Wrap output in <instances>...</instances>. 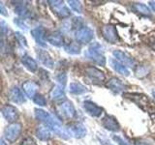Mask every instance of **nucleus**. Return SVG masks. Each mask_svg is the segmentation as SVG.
<instances>
[{
    "instance_id": "nucleus-34",
    "label": "nucleus",
    "mask_w": 155,
    "mask_h": 145,
    "mask_svg": "<svg viewBox=\"0 0 155 145\" xmlns=\"http://www.w3.org/2000/svg\"><path fill=\"white\" fill-rule=\"evenodd\" d=\"M113 139L116 143H118V145H130L128 141H126L125 139H123L121 137H119V135H114Z\"/></svg>"
},
{
    "instance_id": "nucleus-40",
    "label": "nucleus",
    "mask_w": 155,
    "mask_h": 145,
    "mask_svg": "<svg viewBox=\"0 0 155 145\" xmlns=\"http://www.w3.org/2000/svg\"><path fill=\"white\" fill-rule=\"evenodd\" d=\"M150 47H151V48H152V50L155 52V42H153V43L151 44V45H150Z\"/></svg>"
},
{
    "instance_id": "nucleus-16",
    "label": "nucleus",
    "mask_w": 155,
    "mask_h": 145,
    "mask_svg": "<svg viewBox=\"0 0 155 145\" xmlns=\"http://www.w3.org/2000/svg\"><path fill=\"white\" fill-rule=\"evenodd\" d=\"M59 108L61 110L62 114L67 118L73 119L76 116V109L75 106L73 105V104L69 101H65L60 105Z\"/></svg>"
},
{
    "instance_id": "nucleus-23",
    "label": "nucleus",
    "mask_w": 155,
    "mask_h": 145,
    "mask_svg": "<svg viewBox=\"0 0 155 145\" xmlns=\"http://www.w3.org/2000/svg\"><path fill=\"white\" fill-rule=\"evenodd\" d=\"M21 63L23 64V66L28 69L30 72H36L38 69V65H37V62L33 59L31 56H29L27 54L23 55L21 57Z\"/></svg>"
},
{
    "instance_id": "nucleus-32",
    "label": "nucleus",
    "mask_w": 155,
    "mask_h": 145,
    "mask_svg": "<svg viewBox=\"0 0 155 145\" xmlns=\"http://www.w3.org/2000/svg\"><path fill=\"white\" fill-rule=\"evenodd\" d=\"M97 139L99 140V142L101 143V145H114L113 143L110 142V140L109 138H107L104 134H98V135H97Z\"/></svg>"
},
{
    "instance_id": "nucleus-37",
    "label": "nucleus",
    "mask_w": 155,
    "mask_h": 145,
    "mask_svg": "<svg viewBox=\"0 0 155 145\" xmlns=\"http://www.w3.org/2000/svg\"><path fill=\"white\" fill-rule=\"evenodd\" d=\"M0 14H2V16H4V17H8L7 9L4 6V4L2 2H0Z\"/></svg>"
},
{
    "instance_id": "nucleus-13",
    "label": "nucleus",
    "mask_w": 155,
    "mask_h": 145,
    "mask_svg": "<svg viewBox=\"0 0 155 145\" xmlns=\"http://www.w3.org/2000/svg\"><path fill=\"white\" fill-rule=\"evenodd\" d=\"M113 54L114 56V59H116L117 61H119L120 63H122L123 65H125L126 67H134L135 65V61L131 56H129L127 53H125L122 50H114L113 52Z\"/></svg>"
},
{
    "instance_id": "nucleus-28",
    "label": "nucleus",
    "mask_w": 155,
    "mask_h": 145,
    "mask_svg": "<svg viewBox=\"0 0 155 145\" xmlns=\"http://www.w3.org/2000/svg\"><path fill=\"white\" fill-rule=\"evenodd\" d=\"M150 72V69L147 66H138L136 67L135 69V75L137 76L140 79H143V77L147 76Z\"/></svg>"
},
{
    "instance_id": "nucleus-9",
    "label": "nucleus",
    "mask_w": 155,
    "mask_h": 145,
    "mask_svg": "<svg viewBox=\"0 0 155 145\" xmlns=\"http://www.w3.org/2000/svg\"><path fill=\"white\" fill-rule=\"evenodd\" d=\"M85 74L92 81L97 83H101L105 80L104 72L96 67H87L85 69Z\"/></svg>"
},
{
    "instance_id": "nucleus-1",
    "label": "nucleus",
    "mask_w": 155,
    "mask_h": 145,
    "mask_svg": "<svg viewBox=\"0 0 155 145\" xmlns=\"http://www.w3.org/2000/svg\"><path fill=\"white\" fill-rule=\"evenodd\" d=\"M35 117L38 121H40L43 124L46 125V127H48L51 130L54 132L56 134H58L59 137L63 138H68V134L67 130H65L62 127V125L57 119H55L51 114H50L47 111L36 108L35 109Z\"/></svg>"
},
{
    "instance_id": "nucleus-33",
    "label": "nucleus",
    "mask_w": 155,
    "mask_h": 145,
    "mask_svg": "<svg viewBox=\"0 0 155 145\" xmlns=\"http://www.w3.org/2000/svg\"><path fill=\"white\" fill-rule=\"evenodd\" d=\"M81 24H82V18H74L72 21V25L74 26L75 28L80 29L81 28Z\"/></svg>"
},
{
    "instance_id": "nucleus-35",
    "label": "nucleus",
    "mask_w": 155,
    "mask_h": 145,
    "mask_svg": "<svg viewBox=\"0 0 155 145\" xmlns=\"http://www.w3.org/2000/svg\"><path fill=\"white\" fill-rule=\"evenodd\" d=\"M14 22L16 23L18 27H21V29H24V30H26L27 29V25L25 24V22H24V21L22 18H15Z\"/></svg>"
},
{
    "instance_id": "nucleus-38",
    "label": "nucleus",
    "mask_w": 155,
    "mask_h": 145,
    "mask_svg": "<svg viewBox=\"0 0 155 145\" xmlns=\"http://www.w3.org/2000/svg\"><path fill=\"white\" fill-rule=\"evenodd\" d=\"M148 4H149V7L151 8L152 11L155 13V1H149Z\"/></svg>"
},
{
    "instance_id": "nucleus-21",
    "label": "nucleus",
    "mask_w": 155,
    "mask_h": 145,
    "mask_svg": "<svg viewBox=\"0 0 155 145\" xmlns=\"http://www.w3.org/2000/svg\"><path fill=\"white\" fill-rule=\"evenodd\" d=\"M64 88H65L64 85H61V84L55 85L51 90V92H50L51 99V100H54V101L62 100L65 97V90H64Z\"/></svg>"
},
{
    "instance_id": "nucleus-31",
    "label": "nucleus",
    "mask_w": 155,
    "mask_h": 145,
    "mask_svg": "<svg viewBox=\"0 0 155 145\" xmlns=\"http://www.w3.org/2000/svg\"><path fill=\"white\" fill-rule=\"evenodd\" d=\"M16 38H17V41L18 42V44L23 47H27V42H26V39L24 38L23 35H21L19 32H16Z\"/></svg>"
},
{
    "instance_id": "nucleus-7",
    "label": "nucleus",
    "mask_w": 155,
    "mask_h": 145,
    "mask_svg": "<svg viewBox=\"0 0 155 145\" xmlns=\"http://www.w3.org/2000/svg\"><path fill=\"white\" fill-rule=\"evenodd\" d=\"M102 35L104 39L110 44H115L118 41V33L116 28L111 24H106L102 27Z\"/></svg>"
},
{
    "instance_id": "nucleus-24",
    "label": "nucleus",
    "mask_w": 155,
    "mask_h": 145,
    "mask_svg": "<svg viewBox=\"0 0 155 145\" xmlns=\"http://www.w3.org/2000/svg\"><path fill=\"white\" fill-rule=\"evenodd\" d=\"M15 11L22 18L30 17V10L27 8V5L25 4V2H18L16 8H15Z\"/></svg>"
},
{
    "instance_id": "nucleus-20",
    "label": "nucleus",
    "mask_w": 155,
    "mask_h": 145,
    "mask_svg": "<svg viewBox=\"0 0 155 145\" xmlns=\"http://www.w3.org/2000/svg\"><path fill=\"white\" fill-rule=\"evenodd\" d=\"M37 56L39 58V60L42 63L44 66H46L47 68H50V69H52L53 66H54V62H53L52 58L51 57V55L45 50H39L37 52Z\"/></svg>"
},
{
    "instance_id": "nucleus-25",
    "label": "nucleus",
    "mask_w": 155,
    "mask_h": 145,
    "mask_svg": "<svg viewBox=\"0 0 155 145\" xmlns=\"http://www.w3.org/2000/svg\"><path fill=\"white\" fill-rule=\"evenodd\" d=\"M69 91L71 94L81 95V94H84L87 91V89L84 85H82L80 82H72L69 86Z\"/></svg>"
},
{
    "instance_id": "nucleus-22",
    "label": "nucleus",
    "mask_w": 155,
    "mask_h": 145,
    "mask_svg": "<svg viewBox=\"0 0 155 145\" xmlns=\"http://www.w3.org/2000/svg\"><path fill=\"white\" fill-rule=\"evenodd\" d=\"M36 135L40 140L48 141V140H50L51 137V132L48 127H46V126H40V127H38V129L36 130Z\"/></svg>"
},
{
    "instance_id": "nucleus-17",
    "label": "nucleus",
    "mask_w": 155,
    "mask_h": 145,
    "mask_svg": "<svg viewBox=\"0 0 155 145\" xmlns=\"http://www.w3.org/2000/svg\"><path fill=\"white\" fill-rule=\"evenodd\" d=\"M22 90L28 98L33 99L34 97L37 95L36 93H37V90H38V84L35 81H32V80L25 81L22 84Z\"/></svg>"
},
{
    "instance_id": "nucleus-36",
    "label": "nucleus",
    "mask_w": 155,
    "mask_h": 145,
    "mask_svg": "<svg viewBox=\"0 0 155 145\" xmlns=\"http://www.w3.org/2000/svg\"><path fill=\"white\" fill-rule=\"evenodd\" d=\"M21 145H37V143L32 137H26L22 140Z\"/></svg>"
},
{
    "instance_id": "nucleus-19",
    "label": "nucleus",
    "mask_w": 155,
    "mask_h": 145,
    "mask_svg": "<svg viewBox=\"0 0 155 145\" xmlns=\"http://www.w3.org/2000/svg\"><path fill=\"white\" fill-rule=\"evenodd\" d=\"M47 41L50 43L51 45L57 47H64V45H65L64 37H63L61 34L58 33V32H54V33L50 34V35L47 37Z\"/></svg>"
},
{
    "instance_id": "nucleus-26",
    "label": "nucleus",
    "mask_w": 155,
    "mask_h": 145,
    "mask_svg": "<svg viewBox=\"0 0 155 145\" xmlns=\"http://www.w3.org/2000/svg\"><path fill=\"white\" fill-rule=\"evenodd\" d=\"M64 50L67 53L72 55H76L81 53V46L77 42H70L64 45Z\"/></svg>"
},
{
    "instance_id": "nucleus-42",
    "label": "nucleus",
    "mask_w": 155,
    "mask_h": 145,
    "mask_svg": "<svg viewBox=\"0 0 155 145\" xmlns=\"http://www.w3.org/2000/svg\"><path fill=\"white\" fill-rule=\"evenodd\" d=\"M1 43H2V38H1V36H0V45H1Z\"/></svg>"
},
{
    "instance_id": "nucleus-41",
    "label": "nucleus",
    "mask_w": 155,
    "mask_h": 145,
    "mask_svg": "<svg viewBox=\"0 0 155 145\" xmlns=\"http://www.w3.org/2000/svg\"><path fill=\"white\" fill-rule=\"evenodd\" d=\"M0 145H6V144H5V142L3 141L2 139H0Z\"/></svg>"
},
{
    "instance_id": "nucleus-14",
    "label": "nucleus",
    "mask_w": 155,
    "mask_h": 145,
    "mask_svg": "<svg viewBox=\"0 0 155 145\" xmlns=\"http://www.w3.org/2000/svg\"><path fill=\"white\" fill-rule=\"evenodd\" d=\"M2 114L4 116V118L6 119L8 122L10 123H15L16 120L18 117V109L15 108L13 105H5L4 108H2Z\"/></svg>"
},
{
    "instance_id": "nucleus-6",
    "label": "nucleus",
    "mask_w": 155,
    "mask_h": 145,
    "mask_svg": "<svg viewBox=\"0 0 155 145\" xmlns=\"http://www.w3.org/2000/svg\"><path fill=\"white\" fill-rule=\"evenodd\" d=\"M66 130L68 134L75 138H84L87 133L86 128L81 123H79V122L70 123L67 126Z\"/></svg>"
},
{
    "instance_id": "nucleus-29",
    "label": "nucleus",
    "mask_w": 155,
    "mask_h": 145,
    "mask_svg": "<svg viewBox=\"0 0 155 145\" xmlns=\"http://www.w3.org/2000/svg\"><path fill=\"white\" fill-rule=\"evenodd\" d=\"M70 8L73 10L74 12L78 14H81L82 13V5L80 1H77V0H69L68 1Z\"/></svg>"
},
{
    "instance_id": "nucleus-30",
    "label": "nucleus",
    "mask_w": 155,
    "mask_h": 145,
    "mask_svg": "<svg viewBox=\"0 0 155 145\" xmlns=\"http://www.w3.org/2000/svg\"><path fill=\"white\" fill-rule=\"evenodd\" d=\"M33 101H34V103H35L39 106H45V105H47V100H46L45 97H44L43 95H41V94H37L33 98Z\"/></svg>"
},
{
    "instance_id": "nucleus-5",
    "label": "nucleus",
    "mask_w": 155,
    "mask_h": 145,
    "mask_svg": "<svg viewBox=\"0 0 155 145\" xmlns=\"http://www.w3.org/2000/svg\"><path fill=\"white\" fill-rule=\"evenodd\" d=\"M48 3H50V6L53 13L57 17H59L60 18H66L68 17H70L71 14L70 10L65 6L63 1H60V0H50Z\"/></svg>"
},
{
    "instance_id": "nucleus-4",
    "label": "nucleus",
    "mask_w": 155,
    "mask_h": 145,
    "mask_svg": "<svg viewBox=\"0 0 155 145\" xmlns=\"http://www.w3.org/2000/svg\"><path fill=\"white\" fill-rule=\"evenodd\" d=\"M94 32L90 27L87 26H82L81 28L78 29L75 33V39L78 44H88L91 42V40L93 39Z\"/></svg>"
},
{
    "instance_id": "nucleus-43",
    "label": "nucleus",
    "mask_w": 155,
    "mask_h": 145,
    "mask_svg": "<svg viewBox=\"0 0 155 145\" xmlns=\"http://www.w3.org/2000/svg\"><path fill=\"white\" fill-rule=\"evenodd\" d=\"M153 96L155 97V92H153Z\"/></svg>"
},
{
    "instance_id": "nucleus-8",
    "label": "nucleus",
    "mask_w": 155,
    "mask_h": 145,
    "mask_svg": "<svg viewBox=\"0 0 155 145\" xmlns=\"http://www.w3.org/2000/svg\"><path fill=\"white\" fill-rule=\"evenodd\" d=\"M84 108L86 111L87 114H89L92 117L98 118L103 114L104 109L99 106L98 105H96L95 103L91 101H85L84 102Z\"/></svg>"
},
{
    "instance_id": "nucleus-18",
    "label": "nucleus",
    "mask_w": 155,
    "mask_h": 145,
    "mask_svg": "<svg viewBox=\"0 0 155 145\" xmlns=\"http://www.w3.org/2000/svg\"><path fill=\"white\" fill-rule=\"evenodd\" d=\"M110 65L116 72H118V74L125 76H130V70L128 69V68L126 67L125 65H123L122 63H120L119 61L114 59V58H113V59L110 60Z\"/></svg>"
},
{
    "instance_id": "nucleus-12",
    "label": "nucleus",
    "mask_w": 155,
    "mask_h": 145,
    "mask_svg": "<svg viewBox=\"0 0 155 145\" xmlns=\"http://www.w3.org/2000/svg\"><path fill=\"white\" fill-rule=\"evenodd\" d=\"M31 35L34 38L35 42L37 43V45H39L42 47H47V44H46L47 37H46V33H45V30L43 29V27L39 26V27L32 29Z\"/></svg>"
},
{
    "instance_id": "nucleus-10",
    "label": "nucleus",
    "mask_w": 155,
    "mask_h": 145,
    "mask_svg": "<svg viewBox=\"0 0 155 145\" xmlns=\"http://www.w3.org/2000/svg\"><path fill=\"white\" fill-rule=\"evenodd\" d=\"M102 125H103V127L106 130H110V132L116 133L120 130L119 123L116 121V119L114 116H111V115H106L105 117L102 119Z\"/></svg>"
},
{
    "instance_id": "nucleus-3",
    "label": "nucleus",
    "mask_w": 155,
    "mask_h": 145,
    "mask_svg": "<svg viewBox=\"0 0 155 145\" xmlns=\"http://www.w3.org/2000/svg\"><path fill=\"white\" fill-rule=\"evenodd\" d=\"M22 132V126L21 123H12L10 124L8 127L4 130V137L6 138L7 141L14 142L19 137Z\"/></svg>"
},
{
    "instance_id": "nucleus-15",
    "label": "nucleus",
    "mask_w": 155,
    "mask_h": 145,
    "mask_svg": "<svg viewBox=\"0 0 155 145\" xmlns=\"http://www.w3.org/2000/svg\"><path fill=\"white\" fill-rule=\"evenodd\" d=\"M9 99L11 100L13 103L15 104H23L25 103V97L22 94L21 90L18 88V87L15 86L13 88L10 90L9 92Z\"/></svg>"
},
{
    "instance_id": "nucleus-2",
    "label": "nucleus",
    "mask_w": 155,
    "mask_h": 145,
    "mask_svg": "<svg viewBox=\"0 0 155 145\" xmlns=\"http://www.w3.org/2000/svg\"><path fill=\"white\" fill-rule=\"evenodd\" d=\"M103 50V47H102L99 43H93L89 46L88 50H86L85 55L90 60L95 62L97 65L99 66H105L106 65V57L102 53Z\"/></svg>"
},
{
    "instance_id": "nucleus-39",
    "label": "nucleus",
    "mask_w": 155,
    "mask_h": 145,
    "mask_svg": "<svg viewBox=\"0 0 155 145\" xmlns=\"http://www.w3.org/2000/svg\"><path fill=\"white\" fill-rule=\"evenodd\" d=\"M135 145H151V144H149L147 142H143V141H140V142H137Z\"/></svg>"
},
{
    "instance_id": "nucleus-11",
    "label": "nucleus",
    "mask_w": 155,
    "mask_h": 145,
    "mask_svg": "<svg viewBox=\"0 0 155 145\" xmlns=\"http://www.w3.org/2000/svg\"><path fill=\"white\" fill-rule=\"evenodd\" d=\"M106 86L108 87V89L113 91L115 94H120L126 89V86L117 77H111L109 79V81L106 83Z\"/></svg>"
},
{
    "instance_id": "nucleus-27",
    "label": "nucleus",
    "mask_w": 155,
    "mask_h": 145,
    "mask_svg": "<svg viewBox=\"0 0 155 145\" xmlns=\"http://www.w3.org/2000/svg\"><path fill=\"white\" fill-rule=\"evenodd\" d=\"M133 9L136 12H138L139 14H142L143 16H148L150 11L147 5L142 4V3H136L133 5Z\"/></svg>"
}]
</instances>
